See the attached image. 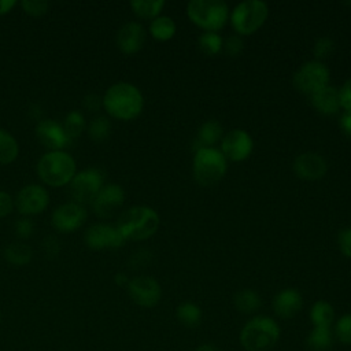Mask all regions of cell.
Segmentation results:
<instances>
[{"label":"cell","instance_id":"6da1fadb","mask_svg":"<svg viewBox=\"0 0 351 351\" xmlns=\"http://www.w3.org/2000/svg\"><path fill=\"white\" fill-rule=\"evenodd\" d=\"M103 107L107 114L119 121H132L137 118L144 108L141 90L130 82H115L104 93Z\"/></svg>","mask_w":351,"mask_h":351},{"label":"cell","instance_id":"7a4b0ae2","mask_svg":"<svg viewBox=\"0 0 351 351\" xmlns=\"http://www.w3.org/2000/svg\"><path fill=\"white\" fill-rule=\"evenodd\" d=\"M159 225V214L152 207L144 204L129 207L118 217L115 223L125 241L147 240L158 232Z\"/></svg>","mask_w":351,"mask_h":351},{"label":"cell","instance_id":"3957f363","mask_svg":"<svg viewBox=\"0 0 351 351\" xmlns=\"http://www.w3.org/2000/svg\"><path fill=\"white\" fill-rule=\"evenodd\" d=\"M280 335L281 329L276 319L256 315L244 324L239 340L245 351H269L277 344Z\"/></svg>","mask_w":351,"mask_h":351},{"label":"cell","instance_id":"277c9868","mask_svg":"<svg viewBox=\"0 0 351 351\" xmlns=\"http://www.w3.org/2000/svg\"><path fill=\"white\" fill-rule=\"evenodd\" d=\"M77 173L74 158L66 151H48L37 162V174L40 180L49 186H63L70 184Z\"/></svg>","mask_w":351,"mask_h":351},{"label":"cell","instance_id":"5b68a950","mask_svg":"<svg viewBox=\"0 0 351 351\" xmlns=\"http://www.w3.org/2000/svg\"><path fill=\"white\" fill-rule=\"evenodd\" d=\"M228 159L219 148L203 147L193 154L192 171L197 184L210 186L217 184L226 174Z\"/></svg>","mask_w":351,"mask_h":351},{"label":"cell","instance_id":"8992f818","mask_svg":"<svg viewBox=\"0 0 351 351\" xmlns=\"http://www.w3.org/2000/svg\"><path fill=\"white\" fill-rule=\"evenodd\" d=\"M229 14V7L222 0H191L186 4L189 21L204 32L221 30L226 25Z\"/></svg>","mask_w":351,"mask_h":351},{"label":"cell","instance_id":"52a82bcc","mask_svg":"<svg viewBox=\"0 0 351 351\" xmlns=\"http://www.w3.org/2000/svg\"><path fill=\"white\" fill-rule=\"evenodd\" d=\"M269 16V7L262 0L240 1L229 14L230 25L239 36L254 34Z\"/></svg>","mask_w":351,"mask_h":351},{"label":"cell","instance_id":"ba28073f","mask_svg":"<svg viewBox=\"0 0 351 351\" xmlns=\"http://www.w3.org/2000/svg\"><path fill=\"white\" fill-rule=\"evenodd\" d=\"M330 73L324 62L315 59L304 62L293 74L292 85L293 88L304 95L311 96L317 90L329 85Z\"/></svg>","mask_w":351,"mask_h":351},{"label":"cell","instance_id":"9c48e42d","mask_svg":"<svg viewBox=\"0 0 351 351\" xmlns=\"http://www.w3.org/2000/svg\"><path fill=\"white\" fill-rule=\"evenodd\" d=\"M104 185V173L99 167H88L75 173L70 181V193L74 202L85 206L90 204L93 197Z\"/></svg>","mask_w":351,"mask_h":351},{"label":"cell","instance_id":"30bf717a","mask_svg":"<svg viewBox=\"0 0 351 351\" xmlns=\"http://www.w3.org/2000/svg\"><path fill=\"white\" fill-rule=\"evenodd\" d=\"M86 215L88 211L85 206L74 200L66 202L53 210L51 215V223L60 233H71L84 225Z\"/></svg>","mask_w":351,"mask_h":351},{"label":"cell","instance_id":"8fae6325","mask_svg":"<svg viewBox=\"0 0 351 351\" xmlns=\"http://www.w3.org/2000/svg\"><path fill=\"white\" fill-rule=\"evenodd\" d=\"M130 299L145 308L156 306L162 298L160 284L149 276H137L129 280L126 285Z\"/></svg>","mask_w":351,"mask_h":351},{"label":"cell","instance_id":"7c38bea8","mask_svg":"<svg viewBox=\"0 0 351 351\" xmlns=\"http://www.w3.org/2000/svg\"><path fill=\"white\" fill-rule=\"evenodd\" d=\"M14 204L19 214L25 217L36 215L43 213L48 207L49 195L43 185L29 184V185H25L16 193Z\"/></svg>","mask_w":351,"mask_h":351},{"label":"cell","instance_id":"4fadbf2b","mask_svg":"<svg viewBox=\"0 0 351 351\" xmlns=\"http://www.w3.org/2000/svg\"><path fill=\"white\" fill-rule=\"evenodd\" d=\"M125 202V191L119 184L108 182L104 184L103 188L97 192V195L90 202L93 213L99 218H110L112 217Z\"/></svg>","mask_w":351,"mask_h":351},{"label":"cell","instance_id":"5bb4252c","mask_svg":"<svg viewBox=\"0 0 351 351\" xmlns=\"http://www.w3.org/2000/svg\"><path fill=\"white\" fill-rule=\"evenodd\" d=\"M84 241L92 250L119 248L125 244V239L117 226L103 222L90 225L84 233Z\"/></svg>","mask_w":351,"mask_h":351},{"label":"cell","instance_id":"9a60e30c","mask_svg":"<svg viewBox=\"0 0 351 351\" xmlns=\"http://www.w3.org/2000/svg\"><path fill=\"white\" fill-rule=\"evenodd\" d=\"M219 149L226 159L232 162H241L251 155L254 141L250 133L244 129H232L223 134Z\"/></svg>","mask_w":351,"mask_h":351},{"label":"cell","instance_id":"2e32d148","mask_svg":"<svg viewBox=\"0 0 351 351\" xmlns=\"http://www.w3.org/2000/svg\"><path fill=\"white\" fill-rule=\"evenodd\" d=\"M292 169L298 178L306 181H315L326 174L328 162L322 155L308 151L295 158Z\"/></svg>","mask_w":351,"mask_h":351},{"label":"cell","instance_id":"e0dca14e","mask_svg":"<svg viewBox=\"0 0 351 351\" xmlns=\"http://www.w3.org/2000/svg\"><path fill=\"white\" fill-rule=\"evenodd\" d=\"M145 29L141 23L138 22H126L123 23L119 30L117 32V37H115V43L118 49L125 53V55H134L137 53L144 43H145Z\"/></svg>","mask_w":351,"mask_h":351},{"label":"cell","instance_id":"ac0fdd59","mask_svg":"<svg viewBox=\"0 0 351 351\" xmlns=\"http://www.w3.org/2000/svg\"><path fill=\"white\" fill-rule=\"evenodd\" d=\"M36 136L38 141L51 151H60L70 143L63 126L49 118H43L37 122Z\"/></svg>","mask_w":351,"mask_h":351},{"label":"cell","instance_id":"d6986e66","mask_svg":"<svg viewBox=\"0 0 351 351\" xmlns=\"http://www.w3.org/2000/svg\"><path fill=\"white\" fill-rule=\"evenodd\" d=\"M273 311L282 319L293 318L303 307V296L295 288H285L277 292L271 302Z\"/></svg>","mask_w":351,"mask_h":351},{"label":"cell","instance_id":"ffe728a7","mask_svg":"<svg viewBox=\"0 0 351 351\" xmlns=\"http://www.w3.org/2000/svg\"><path fill=\"white\" fill-rule=\"evenodd\" d=\"M313 107L322 115H333L340 110V96L339 89L332 85L317 90L310 96Z\"/></svg>","mask_w":351,"mask_h":351},{"label":"cell","instance_id":"44dd1931","mask_svg":"<svg viewBox=\"0 0 351 351\" xmlns=\"http://www.w3.org/2000/svg\"><path fill=\"white\" fill-rule=\"evenodd\" d=\"M233 304L243 314H252L262 307V298L254 289H240L233 295Z\"/></svg>","mask_w":351,"mask_h":351},{"label":"cell","instance_id":"7402d4cb","mask_svg":"<svg viewBox=\"0 0 351 351\" xmlns=\"http://www.w3.org/2000/svg\"><path fill=\"white\" fill-rule=\"evenodd\" d=\"M333 344V332L326 326H314L306 339L310 351H328Z\"/></svg>","mask_w":351,"mask_h":351},{"label":"cell","instance_id":"603a6c76","mask_svg":"<svg viewBox=\"0 0 351 351\" xmlns=\"http://www.w3.org/2000/svg\"><path fill=\"white\" fill-rule=\"evenodd\" d=\"M148 30H149V34L155 40L167 41L176 34L177 26H176V22L173 18H170L167 15H159L149 22Z\"/></svg>","mask_w":351,"mask_h":351},{"label":"cell","instance_id":"cb8c5ba5","mask_svg":"<svg viewBox=\"0 0 351 351\" xmlns=\"http://www.w3.org/2000/svg\"><path fill=\"white\" fill-rule=\"evenodd\" d=\"M176 317L181 325L186 328H196L202 322L203 313L196 303L182 302L176 308Z\"/></svg>","mask_w":351,"mask_h":351},{"label":"cell","instance_id":"d4e9b609","mask_svg":"<svg viewBox=\"0 0 351 351\" xmlns=\"http://www.w3.org/2000/svg\"><path fill=\"white\" fill-rule=\"evenodd\" d=\"M310 321L314 326L330 328L335 321V307L326 300H317L310 308Z\"/></svg>","mask_w":351,"mask_h":351},{"label":"cell","instance_id":"484cf974","mask_svg":"<svg viewBox=\"0 0 351 351\" xmlns=\"http://www.w3.org/2000/svg\"><path fill=\"white\" fill-rule=\"evenodd\" d=\"M4 258L8 263L14 266H25L33 258L32 248L22 241L10 243L4 250Z\"/></svg>","mask_w":351,"mask_h":351},{"label":"cell","instance_id":"4316f807","mask_svg":"<svg viewBox=\"0 0 351 351\" xmlns=\"http://www.w3.org/2000/svg\"><path fill=\"white\" fill-rule=\"evenodd\" d=\"M222 137L223 129L221 123L215 119H208L203 125H200L196 140L202 144V147H214L215 143L222 140Z\"/></svg>","mask_w":351,"mask_h":351},{"label":"cell","instance_id":"83f0119b","mask_svg":"<svg viewBox=\"0 0 351 351\" xmlns=\"http://www.w3.org/2000/svg\"><path fill=\"white\" fill-rule=\"evenodd\" d=\"M19 145L16 138L5 129L0 128V165H8L16 159Z\"/></svg>","mask_w":351,"mask_h":351},{"label":"cell","instance_id":"f1b7e54d","mask_svg":"<svg viewBox=\"0 0 351 351\" xmlns=\"http://www.w3.org/2000/svg\"><path fill=\"white\" fill-rule=\"evenodd\" d=\"M133 12L143 19H154L160 15L165 1L163 0H133L130 1Z\"/></svg>","mask_w":351,"mask_h":351},{"label":"cell","instance_id":"f546056e","mask_svg":"<svg viewBox=\"0 0 351 351\" xmlns=\"http://www.w3.org/2000/svg\"><path fill=\"white\" fill-rule=\"evenodd\" d=\"M197 47L204 55L214 56L222 51L223 38L215 32H204L197 38Z\"/></svg>","mask_w":351,"mask_h":351},{"label":"cell","instance_id":"4dcf8cb0","mask_svg":"<svg viewBox=\"0 0 351 351\" xmlns=\"http://www.w3.org/2000/svg\"><path fill=\"white\" fill-rule=\"evenodd\" d=\"M63 129L69 137V140H74L77 137L81 136V133L84 132L86 122L84 115L77 111V110H71L66 117H64V122H63Z\"/></svg>","mask_w":351,"mask_h":351},{"label":"cell","instance_id":"1f68e13d","mask_svg":"<svg viewBox=\"0 0 351 351\" xmlns=\"http://www.w3.org/2000/svg\"><path fill=\"white\" fill-rule=\"evenodd\" d=\"M88 133L89 137L95 141V143H101L106 138H108L110 133H111V122L107 117L104 115H97L95 117L88 126Z\"/></svg>","mask_w":351,"mask_h":351},{"label":"cell","instance_id":"d6a6232c","mask_svg":"<svg viewBox=\"0 0 351 351\" xmlns=\"http://www.w3.org/2000/svg\"><path fill=\"white\" fill-rule=\"evenodd\" d=\"M336 339L346 346H351V313L341 315L335 324Z\"/></svg>","mask_w":351,"mask_h":351},{"label":"cell","instance_id":"836d02e7","mask_svg":"<svg viewBox=\"0 0 351 351\" xmlns=\"http://www.w3.org/2000/svg\"><path fill=\"white\" fill-rule=\"evenodd\" d=\"M335 41L330 37L322 36L319 38L315 40L314 45H313V55L315 58V60L322 62L324 59L329 58L332 55V52L335 51Z\"/></svg>","mask_w":351,"mask_h":351},{"label":"cell","instance_id":"e575fe53","mask_svg":"<svg viewBox=\"0 0 351 351\" xmlns=\"http://www.w3.org/2000/svg\"><path fill=\"white\" fill-rule=\"evenodd\" d=\"M21 7L30 16H41L48 11L49 3L47 0H23Z\"/></svg>","mask_w":351,"mask_h":351},{"label":"cell","instance_id":"d590c367","mask_svg":"<svg viewBox=\"0 0 351 351\" xmlns=\"http://www.w3.org/2000/svg\"><path fill=\"white\" fill-rule=\"evenodd\" d=\"M243 48H244V41L239 34H230L223 40L222 49L226 52V55L232 58L239 56L243 52Z\"/></svg>","mask_w":351,"mask_h":351},{"label":"cell","instance_id":"8d00e7d4","mask_svg":"<svg viewBox=\"0 0 351 351\" xmlns=\"http://www.w3.org/2000/svg\"><path fill=\"white\" fill-rule=\"evenodd\" d=\"M33 232H34V225L29 218L23 217L15 222V233L19 239H29L33 234Z\"/></svg>","mask_w":351,"mask_h":351},{"label":"cell","instance_id":"74e56055","mask_svg":"<svg viewBox=\"0 0 351 351\" xmlns=\"http://www.w3.org/2000/svg\"><path fill=\"white\" fill-rule=\"evenodd\" d=\"M337 243L341 254L347 258H351V226L340 230Z\"/></svg>","mask_w":351,"mask_h":351},{"label":"cell","instance_id":"f35d334b","mask_svg":"<svg viewBox=\"0 0 351 351\" xmlns=\"http://www.w3.org/2000/svg\"><path fill=\"white\" fill-rule=\"evenodd\" d=\"M149 259H151V254L148 250H138V251H134V254L130 256V267L133 269H140V267H144L149 263Z\"/></svg>","mask_w":351,"mask_h":351},{"label":"cell","instance_id":"ab89813d","mask_svg":"<svg viewBox=\"0 0 351 351\" xmlns=\"http://www.w3.org/2000/svg\"><path fill=\"white\" fill-rule=\"evenodd\" d=\"M43 250L48 258H55L60 252L59 240L55 236H47L43 240Z\"/></svg>","mask_w":351,"mask_h":351},{"label":"cell","instance_id":"60d3db41","mask_svg":"<svg viewBox=\"0 0 351 351\" xmlns=\"http://www.w3.org/2000/svg\"><path fill=\"white\" fill-rule=\"evenodd\" d=\"M14 208L15 204L11 195L5 191H0V218L8 217Z\"/></svg>","mask_w":351,"mask_h":351},{"label":"cell","instance_id":"b9f144b4","mask_svg":"<svg viewBox=\"0 0 351 351\" xmlns=\"http://www.w3.org/2000/svg\"><path fill=\"white\" fill-rule=\"evenodd\" d=\"M339 96H340V106L346 111H351V78L341 85V88L339 89Z\"/></svg>","mask_w":351,"mask_h":351},{"label":"cell","instance_id":"7bdbcfd3","mask_svg":"<svg viewBox=\"0 0 351 351\" xmlns=\"http://www.w3.org/2000/svg\"><path fill=\"white\" fill-rule=\"evenodd\" d=\"M82 106L85 110L90 112H96L103 106V99L96 93H88L82 100Z\"/></svg>","mask_w":351,"mask_h":351},{"label":"cell","instance_id":"ee69618b","mask_svg":"<svg viewBox=\"0 0 351 351\" xmlns=\"http://www.w3.org/2000/svg\"><path fill=\"white\" fill-rule=\"evenodd\" d=\"M340 129L346 136L351 137V111H344V114L340 117L339 121Z\"/></svg>","mask_w":351,"mask_h":351},{"label":"cell","instance_id":"f6af8a7d","mask_svg":"<svg viewBox=\"0 0 351 351\" xmlns=\"http://www.w3.org/2000/svg\"><path fill=\"white\" fill-rule=\"evenodd\" d=\"M16 5V0H0V15L8 14Z\"/></svg>","mask_w":351,"mask_h":351},{"label":"cell","instance_id":"bcb514c9","mask_svg":"<svg viewBox=\"0 0 351 351\" xmlns=\"http://www.w3.org/2000/svg\"><path fill=\"white\" fill-rule=\"evenodd\" d=\"M41 108H40V106H37V104H33L32 107H30V115L34 118V119H37V122H40L43 118H41Z\"/></svg>","mask_w":351,"mask_h":351},{"label":"cell","instance_id":"7dc6e473","mask_svg":"<svg viewBox=\"0 0 351 351\" xmlns=\"http://www.w3.org/2000/svg\"><path fill=\"white\" fill-rule=\"evenodd\" d=\"M115 282H117L118 285L125 287V285L129 284V278H128V276H126L125 273H117V274H115Z\"/></svg>","mask_w":351,"mask_h":351},{"label":"cell","instance_id":"c3c4849f","mask_svg":"<svg viewBox=\"0 0 351 351\" xmlns=\"http://www.w3.org/2000/svg\"><path fill=\"white\" fill-rule=\"evenodd\" d=\"M193 351H219V350L213 344H202L197 348H195Z\"/></svg>","mask_w":351,"mask_h":351},{"label":"cell","instance_id":"681fc988","mask_svg":"<svg viewBox=\"0 0 351 351\" xmlns=\"http://www.w3.org/2000/svg\"><path fill=\"white\" fill-rule=\"evenodd\" d=\"M344 5H351V1H344Z\"/></svg>","mask_w":351,"mask_h":351},{"label":"cell","instance_id":"f907efd6","mask_svg":"<svg viewBox=\"0 0 351 351\" xmlns=\"http://www.w3.org/2000/svg\"><path fill=\"white\" fill-rule=\"evenodd\" d=\"M0 322H1V313H0Z\"/></svg>","mask_w":351,"mask_h":351}]
</instances>
